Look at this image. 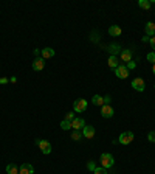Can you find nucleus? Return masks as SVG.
<instances>
[{"label": "nucleus", "instance_id": "f257e3e1", "mask_svg": "<svg viewBox=\"0 0 155 174\" xmlns=\"http://www.w3.org/2000/svg\"><path fill=\"white\" fill-rule=\"evenodd\" d=\"M101 167L103 168H106V170H109V168H112L113 165H115V159H113V156L112 154H101Z\"/></svg>", "mask_w": 155, "mask_h": 174}, {"label": "nucleus", "instance_id": "f03ea898", "mask_svg": "<svg viewBox=\"0 0 155 174\" xmlns=\"http://www.w3.org/2000/svg\"><path fill=\"white\" fill-rule=\"evenodd\" d=\"M132 142H134V132H130V131L123 132V134L118 137V143H121V145H129V143H132Z\"/></svg>", "mask_w": 155, "mask_h": 174}, {"label": "nucleus", "instance_id": "7ed1b4c3", "mask_svg": "<svg viewBox=\"0 0 155 174\" xmlns=\"http://www.w3.org/2000/svg\"><path fill=\"white\" fill-rule=\"evenodd\" d=\"M85 109H87V100L78 98V100L73 103V111H75V112H84Z\"/></svg>", "mask_w": 155, "mask_h": 174}, {"label": "nucleus", "instance_id": "20e7f679", "mask_svg": "<svg viewBox=\"0 0 155 174\" xmlns=\"http://www.w3.org/2000/svg\"><path fill=\"white\" fill-rule=\"evenodd\" d=\"M115 75H116V78H120V79H126V78L129 76V68H127L126 65H118V67L115 68Z\"/></svg>", "mask_w": 155, "mask_h": 174}, {"label": "nucleus", "instance_id": "39448f33", "mask_svg": "<svg viewBox=\"0 0 155 174\" xmlns=\"http://www.w3.org/2000/svg\"><path fill=\"white\" fill-rule=\"evenodd\" d=\"M36 143H37V146L40 148V151H42L43 154H50L51 149H53V148H51V143H50L48 140H37Z\"/></svg>", "mask_w": 155, "mask_h": 174}, {"label": "nucleus", "instance_id": "423d86ee", "mask_svg": "<svg viewBox=\"0 0 155 174\" xmlns=\"http://www.w3.org/2000/svg\"><path fill=\"white\" fill-rule=\"evenodd\" d=\"M113 114H115V111H113V107H112L110 104H104V106L101 107V115H103V118H112Z\"/></svg>", "mask_w": 155, "mask_h": 174}, {"label": "nucleus", "instance_id": "0eeeda50", "mask_svg": "<svg viewBox=\"0 0 155 174\" xmlns=\"http://www.w3.org/2000/svg\"><path fill=\"white\" fill-rule=\"evenodd\" d=\"M132 87H134L137 92H144L146 84H144V81H143L141 78H135V79L132 81Z\"/></svg>", "mask_w": 155, "mask_h": 174}, {"label": "nucleus", "instance_id": "6e6552de", "mask_svg": "<svg viewBox=\"0 0 155 174\" xmlns=\"http://www.w3.org/2000/svg\"><path fill=\"white\" fill-rule=\"evenodd\" d=\"M95 128L92 126V125H85L84 126V129H82V135L85 137V139H93L95 137Z\"/></svg>", "mask_w": 155, "mask_h": 174}, {"label": "nucleus", "instance_id": "1a4fd4ad", "mask_svg": "<svg viewBox=\"0 0 155 174\" xmlns=\"http://www.w3.org/2000/svg\"><path fill=\"white\" fill-rule=\"evenodd\" d=\"M43 67H45V59H43V58L34 59V62H33V70L40 72V70H43Z\"/></svg>", "mask_w": 155, "mask_h": 174}, {"label": "nucleus", "instance_id": "9d476101", "mask_svg": "<svg viewBox=\"0 0 155 174\" xmlns=\"http://www.w3.org/2000/svg\"><path fill=\"white\" fill-rule=\"evenodd\" d=\"M19 174H34V168L30 163H22L19 167Z\"/></svg>", "mask_w": 155, "mask_h": 174}, {"label": "nucleus", "instance_id": "9b49d317", "mask_svg": "<svg viewBox=\"0 0 155 174\" xmlns=\"http://www.w3.org/2000/svg\"><path fill=\"white\" fill-rule=\"evenodd\" d=\"M84 126H85V121H84L82 118H75V120L71 121V128H73L75 131H81V129H84Z\"/></svg>", "mask_w": 155, "mask_h": 174}, {"label": "nucleus", "instance_id": "f8f14e48", "mask_svg": "<svg viewBox=\"0 0 155 174\" xmlns=\"http://www.w3.org/2000/svg\"><path fill=\"white\" fill-rule=\"evenodd\" d=\"M144 31H146V34H148L149 37L155 36V23H154V22H148V23H146Z\"/></svg>", "mask_w": 155, "mask_h": 174}, {"label": "nucleus", "instance_id": "ddd939ff", "mask_svg": "<svg viewBox=\"0 0 155 174\" xmlns=\"http://www.w3.org/2000/svg\"><path fill=\"white\" fill-rule=\"evenodd\" d=\"M121 59H123V62H130L132 61V51L130 50H123L121 51Z\"/></svg>", "mask_w": 155, "mask_h": 174}, {"label": "nucleus", "instance_id": "4468645a", "mask_svg": "<svg viewBox=\"0 0 155 174\" xmlns=\"http://www.w3.org/2000/svg\"><path fill=\"white\" fill-rule=\"evenodd\" d=\"M53 56H54V50H53V48L47 47V48L42 50V58H43V59H48V58H53Z\"/></svg>", "mask_w": 155, "mask_h": 174}, {"label": "nucleus", "instance_id": "2eb2a0df", "mask_svg": "<svg viewBox=\"0 0 155 174\" xmlns=\"http://www.w3.org/2000/svg\"><path fill=\"white\" fill-rule=\"evenodd\" d=\"M107 62H109V67H110V68H113V70H115V68L120 65V62H118V58H116L115 54H112V56L109 58V61H107Z\"/></svg>", "mask_w": 155, "mask_h": 174}, {"label": "nucleus", "instance_id": "dca6fc26", "mask_svg": "<svg viewBox=\"0 0 155 174\" xmlns=\"http://www.w3.org/2000/svg\"><path fill=\"white\" fill-rule=\"evenodd\" d=\"M109 34L113 36V37H115V36H120V34H121V28H120L118 25H112V26L109 28Z\"/></svg>", "mask_w": 155, "mask_h": 174}, {"label": "nucleus", "instance_id": "f3484780", "mask_svg": "<svg viewBox=\"0 0 155 174\" xmlns=\"http://www.w3.org/2000/svg\"><path fill=\"white\" fill-rule=\"evenodd\" d=\"M92 103H93L95 106H101V107H103V106H104V98H103L101 95H95V96L92 98Z\"/></svg>", "mask_w": 155, "mask_h": 174}, {"label": "nucleus", "instance_id": "a211bd4d", "mask_svg": "<svg viewBox=\"0 0 155 174\" xmlns=\"http://www.w3.org/2000/svg\"><path fill=\"white\" fill-rule=\"evenodd\" d=\"M6 173H8V174H19V168H17L16 165L9 163V165L6 167Z\"/></svg>", "mask_w": 155, "mask_h": 174}, {"label": "nucleus", "instance_id": "6ab92c4d", "mask_svg": "<svg viewBox=\"0 0 155 174\" xmlns=\"http://www.w3.org/2000/svg\"><path fill=\"white\" fill-rule=\"evenodd\" d=\"M151 5H152V3H151L149 0H138V6L143 8V9H149Z\"/></svg>", "mask_w": 155, "mask_h": 174}, {"label": "nucleus", "instance_id": "aec40b11", "mask_svg": "<svg viewBox=\"0 0 155 174\" xmlns=\"http://www.w3.org/2000/svg\"><path fill=\"white\" fill-rule=\"evenodd\" d=\"M61 128H62L64 131H68V129H71V121L62 120V121H61Z\"/></svg>", "mask_w": 155, "mask_h": 174}, {"label": "nucleus", "instance_id": "412c9836", "mask_svg": "<svg viewBox=\"0 0 155 174\" xmlns=\"http://www.w3.org/2000/svg\"><path fill=\"white\" fill-rule=\"evenodd\" d=\"M71 139H73V140H81V139H82V134H81L79 131H73Z\"/></svg>", "mask_w": 155, "mask_h": 174}, {"label": "nucleus", "instance_id": "4be33fe9", "mask_svg": "<svg viewBox=\"0 0 155 174\" xmlns=\"http://www.w3.org/2000/svg\"><path fill=\"white\" fill-rule=\"evenodd\" d=\"M93 174H107V170L103 168V167H99V168H96V170L93 171Z\"/></svg>", "mask_w": 155, "mask_h": 174}, {"label": "nucleus", "instance_id": "5701e85b", "mask_svg": "<svg viewBox=\"0 0 155 174\" xmlns=\"http://www.w3.org/2000/svg\"><path fill=\"white\" fill-rule=\"evenodd\" d=\"M87 170H90V171H95V170H96V167H95V162H93V160H90V162L87 163Z\"/></svg>", "mask_w": 155, "mask_h": 174}, {"label": "nucleus", "instance_id": "b1692460", "mask_svg": "<svg viewBox=\"0 0 155 174\" xmlns=\"http://www.w3.org/2000/svg\"><path fill=\"white\" fill-rule=\"evenodd\" d=\"M148 140H149L151 143H155V131L149 132V135H148Z\"/></svg>", "mask_w": 155, "mask_h": 174}, {"label": "nucleus", "instance_id": "393cba45", "mask_svg": "<svg viewBox=\"0 0 155 174\" xmlns=\"http://www.w3.org/2000/svg\"><path fill=\"white\" fill-rule=\"evenodd\" d=\"M65 120H67V121H73V120H75V114H73V112H68V114L65 115Z\"/></svg>", "mask_w": 155, "mask_h": 174}, {"label": "nucleus", "instance_id": "a878e982", "mask_svg": "<svg viewBox=\"0 0 155 174\" xmlns=\"http://www.w3.org/2000/svg\"><path fill=\"white\" fill-rule=\"evenodd\" d=\"M148 61H149V62H154V64H155V53H154V51L148 54Z\"/></svg>", "mask_w": 155, "mask_h": 174}, {"label": "nucleus", "instance_id": "bb28decb", "mask_svg": "<svg viewBox=\"0 0 155 174\" xmlns=\"http://www.w3.org/2000/svg\"><path fill=\"white\" fill-rule=\"evenodd\" d=\"M149 44H151V47H152V50H155V36H152V37L149 39Z\"/></svg>", "mask_w": 155, "mask_h": 174}, {"label": "nucleus", "instance_id": "cd10ccee", "mask_svg": "<svg viewBox=\"0 0 155 174\" xmlns=\"http://www.w3.org/2000/svg\"><path fill=\"white\" fill-rule=\"evenodd\" d=\"M110 48H112V50H110L112 53H116V51L120 50V45H110Z\"/></svg>", "mask_w": 155, "mask_h": 174}, {"label": "nucleus", "instance_id": "c85d7f7f", "mask_svg": "<svg viewBox=\"0 0 155 174\" xmlns=\"http://www.w3.org/2000/svg\"><path fill=\"white\" fill-rule=\"evenodd\" d=\"M126 67H127V68H135V64L130 61V62H127V65H126Z\"/></svg>", "mask_w": 155, "mask_h": 174}, {"label": "nucleus", "instance_id": "c756f323", "mask_svg": "<svg viewBox=\"0 0 155 174\" xmlns=\"http://www.w3.org/2000/svg\"><path fill=\"white\" fill-rule=\"evenodd\" d=\"M8 81H9L8 78H0V84H6Z\"/></svg>", "mask_w": 155, "mask_h": 174}, {"label": "nucleus", "instance_id": "7c9ffc66", "mask_svg": "<svg viewBox=\"0 0 155 174\" xmlns=\"http://www.w3.org/2000/svg\"><path fill=\"white\" fill-rule=\"evenodd\" d=\"M110 101H112V100H110V96H106V98H104V104H109Z\"/></svg>", "mask_w": 155, "mask_h": 174}, {"label": "nucleus", "instance_id": "2f4dec72", "mask_svg": "<svg viewBox=\"0 0 155 174\" xmlns=\"http://www.w3.org/2000/svg\"><path fill=\"white\" fill-rule=\"evenodd\" d=\"M152 72H154V75H155V64H152Z\"/></svg>", "mask_w": 155, "mask_h": 174}]
</instances>
